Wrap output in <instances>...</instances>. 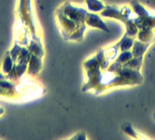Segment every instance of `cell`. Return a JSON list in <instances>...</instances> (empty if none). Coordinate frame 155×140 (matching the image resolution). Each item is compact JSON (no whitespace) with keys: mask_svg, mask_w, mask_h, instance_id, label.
<instances>
[{"mask_svg":"<svg viewBox=\"0 0 155 140\" xmlns=\"http://www.w3.org/2000/svg\"><path fill=\"white\" fill-rule=\"evenodd\" d=\"M150 45H151V43H145V42H142L140 40L134 41V46L132 47L133 56H143V55L145 54V52L148 49V47L150 46Z\"/></svg>","mask_w":155,"mask_h":140,"instance_id":"9c48e42d","label":"cell"},{"mask_svg":"<svg viewBox=\"0 0 155 140\" xmlns=\"http://www.w3.org/2000/svg\"><path fill=\"white\" fill-rule=\"evenodd\" d=\"M85 4L87 5V9L93 13L101 12L105 7V5L100 0H85Z\"/></svg>","mask_w":155,"mask_h":140,"instance_id":"7c38bea8","label":"cell"},{"mask_svg":"<svg viewBox=\"0 0 155 140\" xmlns=\"http://www.w3.org/2000/svg\"><path fill=\"white\" fill-rule=\"evenodd\" d=\"M133 54H132V51H124V52H121V54L116 57V59L114 61L120 63V64H124L125 62H127L128 60H130L132 57H133Z\"/></svg>","mask_w":155,"mask_h":140,"instance_id":"9a60e30c","label":"cell"},{"mask_svg":"<svg viewBox=\"0 0 155 140\" xmlns=\"http://www.w3.org/2000/svg\"><path fill=\"white\" fill-rule=\"evenodd\" d=\"M4 113H5V109H4L3 108H1V107H0V117H1V116H3V115H4Z\"/></svg>","mask_w":155,"mask_h":140,"instance_id":"ac0fdd59","label":"cell"},{"mask_svg":"<svg viewBox=\"0 0 155 140\" xmlns=\"http://www.w3.org/2000/svg\"><path fill=\"white\" fill-rule=\"evenodd\" d=\"M120 46H121V40L118 43H116L114 46H110L104 50V56L108 61L114 62L116 59V57L118 56V51L120 49Z\"/></svg>","mask_w":155,"mask_h":140,"instance_id":"30bf717a","label":"cell"},{"mask_svg":"<svg viewBox=\"0 0 155 140\" xmlns=\"http://www.w3.org/2000/svg\"><path fill=\"white\" fill-rule=\"evenodd\" d=\"M16 23L24 26L29 32L31 39L41 41V33L38 29L35 16H34L31 0H18Z\"/></svg>","mask_w":155,"mask_h":140,"instance_id":"5b68a950","label":"cell"},{"mask_svg":"<svg viewBox=\"0 0 155 140\" xmlns=\"http://www.w3.org/2000/svg\"><path fill=\"white\" fill-rule=\"evenodd\" d=\"M27 47L30 51V53L39 56V57H44L45 55V51H44V47H43V44L41 41H37V40H34V39H30Z\"/></svg>","mask_w":155,"mask_h":140,"instance_id":"ba28073f","label":"cell"},{"mask_svg":"<svg viewBox=\"0 0 155 140\" xmlns=\"http://www.w3.org/2000/svg\"><path fill=\"white\" fill-rule=\"evenodd\" d=\"M85 23L91 26V27H94V28H99L103 31H105L107 33L110 32V29L109 27L106 26V24L102 20V18L96 15V14H94L93 12L91 13H88L87 12V15H86V18H85Z\"/></svg>","mask_w":155,"mask_h":140,"instance_id":"52a82bcc","label":"cell"},{"mask_svg":"<svg viewBox=\"0 0 155 140\" xmlns=\"http://www.w3.org/2000/svg\"><path fill=\"white\" fill-rule=\"evenodd\" d=\"M122 129H123V131H124V132H125L126 134H128V135L132 136V137H133V138H137V139L142 138V137H141V136H138V135H137V133H136V132L134 130V128H132V126H131L130 124H128V123L124 124V125H123V127H122Z\"/></svg>","mask_w":155,"mask_h":140,"instance_id":"2e32d148","label":"cell"},{"mask_svg":"<svg viewBox=\"0 0 155 140\" xmlns=\"http://www.w3.org/2000/svg\"><path fill=\"white\" fill-rule=\"evenodd\" d=\"M87 11L76 7L70 2L64 3L56 11V19L60 32L65 40L82 41L86 29Z\"/></svg>","mask_w":155,"mask_h":140,"instance_id":"7a4b0ae2","label":"cell"},{"mask_svg":"<svg viewBox=\"0 0 155 140\" xmlns=\"http://www.w3.org/2000/svg\"><path fill=\"white\" fill-rule=\"evenodd\" d=\"M134 42V37L128 36V35L125 33L124 36L122 37V39H121V46H120L121 52L129 51V50L133 47Z\"/></svg>","mask_w":155,"mask_h":140,"instance_id":"5bb4252c","label":"cell"},{"mask_svg":"<svg viewBox=\"0 0 155 140\" xmlns=\"http://www.w3.org/2000/svg\"><path fill=\"white\" fill-rule=\"evenodd\" d=\"M86 137H85V133L82 132V133H78L77 135H75L74 137L71 138V139H85Z\"/></svg>","mask_w":155,"mask_h":140,"instance_id":"e0dca14e","label":"cell"},{"mask_svg":"<svg viewBox=\"0 0 155 140\" xmlns=\"http://www.w3.org/2000/svg\"><path fill=\"white\" fill-rule=\"evenodd\" d=\"M14 67V61L9 54V51L6 52L3 57V60H2V73L5 76L7 75L13 68Z\"/></svg>","mask_w":155,"mask_h":140,"instance_id":"8fae6325","label":"cell"},{"mask_svg":"<svg viewBox=\"0 0 155 140\" xmlns=\"http://www.w3.org/2000/svg\"><path fill=\"white\" fill-rule=\"evenodd\" d=\"M43 69V58L31 53L27 64V75L30 77L37 76Z\"/></svg>","mask_w":155,"mask_h":140,"instance_id":"8992f818","label":"cell"},{"mask_svg":"<svg viewBox=\"0 0 155 140\" xmlns=\"http://www.w3.org/2000/svg\"><path fill=\"white\" fill-rule=\"evenodd\" d=\"M5 76L3 74V73H0V79H2V78H5Z\"/></svg>","mask_w":155,"mask_h":140,"instance_id":"d6986e66","label":"cell"},{"mask_svg":"<svg viewBox=\"0 0 155 140\" xmlns=\"http://www.w3.org/2000/svg\"><path fill=\"white\" fill-rule=\"evenodd\" d=\"M143 56H133L130 60H128L127 62L123 64V66L132 68V69L141 70V67L143 64Z\"/></svg>","mask_w":155,"mask_h":140,"instance_id":"4fadbf2b","label":"cell"},{"mask_svg":"<svg viewBox=\"0 0 155 140\" xmlns=\"http://www.w3.org/2000/svg\"><path fill=\"white\" fill-rule=\"evenodd\" d=\"M84 67L87 81L82 87L83 92L94 90L95 95H100L113 87L141 85L143 82L140 70L126 67L116 61L107 67H102L94 56L84 62Z\"/></svg>","mask_w":155,"mask_h":140,"instance_id":"6da1fadb","label":"cell"},{"mask_svg":"<svg viewBox=\"0 0 155 140\" xmlns=\"http://www.w3.org/2000/svg\"><path fill=\"white\" fill-rule=\"evenodd\" d=\"M101 15L122 21L126 26V34L130 36L134 37L138 34L139 29L134 23L136 14L128 6L119 7L116 5H105L104 9L101 11Z\"/></svg>","mask_w":155,"mask_h":140,"instance_id":"277c9868","label":"cell"},{"mask_svg":"<svg viewBox=\"0 0 155 140\" xmlns=\"http://www.w3.org/2000/svg\"><path fill=\"white\" fill-rule=\"evenodd\" d=\"M131 6L136 14L134 23L138 27V39L142 42L152 43L155 39V14L149 12L138 1H131Z\"/></svg>","mask_w":155,"mask_h":140,"instance_id":"3957f363","label":"cell"}]
</instances>
